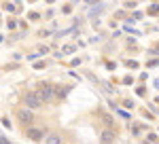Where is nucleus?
Segmentation results:
<instances>
[{
	"label": "nucleus",
	"mask_w": 159,
	"mask_h": 144,
	"mask_svg": "<svg viewBox=\"0 0 159 144\" xmlns=\"http://www.w3.org/2000/svg\"><path fill=\"white\" fill-rule=\"evenodd\" d=\"M28 138H32V140H43V138H45V133L40 132V129H34V127H32V129H28Z\"/></svg>",
	"instance_id": "obj_4"
},
{
	"label": "nucleus",
	"mask_w": 159,
	"mask_h": 144,
	"mask_svg": "<svg viewBox=\"0 0 159 144\" xmlns=\"http://www.w3.org/2000/svg\"><path fill=\"white\" fill-rule=\"evenodd\" d=\"M17 119L21 121V123H30V121H34L32 110H30V108H21V110H17Z\"/></svg>",
	"instance_id": "obj_3"
},
{
	"label": "nucleus",
	"mask_w": 159,
	"mask_h": 144,
	"mask_svg": "<svg viewBox=\"0 0 159 144\" xmlns=\"http://www.w3.org/2000/svg\"><path fill=\"white\" fill-rule=\"evenodd\" d=\"M25 106L30 108V110L43 106V100H40V96H38V91H28V93H25Z\"/></svg>",
	"instance_id": "obj_1"
},
{
	"label": "nucleus",
	"mask_w": 159,
	"mask_h": 144,
	"mask_svg": "<svg viewBox=\"0 0 159 144\" xmlns=\"http://www.w3.org/2000/svg\"><path fill=\"white\" fill-rule=\"evenodd\" d=\"M38 96H40V100H43V102H47V100H51V97L55 96V89H53L51 85H40Z\"/></svg>",
	"instance_id": "obj_2"
},
{
	"label": "nucleus",
	"mask_w": 159,
	"mask_h": 144,
	"mask_svg": "<svg viewBox=\"0 0 159 144\" xmlns=\"http://www.w3.org/2000/svg\"><path fill=\"white\" fill-rule=\"evenodd\" d=\"M45 142L47 144H64L57 133H47V136H45Z\"/></svg>",
	"instance_id": "obj_5"
},
{
	"label": "nucleus",
	"mask_w": 159,
	"mask_h": 144,
	"mask_svg": "<svg viewBox=\"0 0 159 144\" xmlns=\"http://www.w3.org/2000/svg\"><path fill=\"white\" fill-rule=\"evenodd\" d=\"M102 144H112V132H104L102 133Z\"/></svg>",
	"instance_id": "obj_6"
}]
</instances>
